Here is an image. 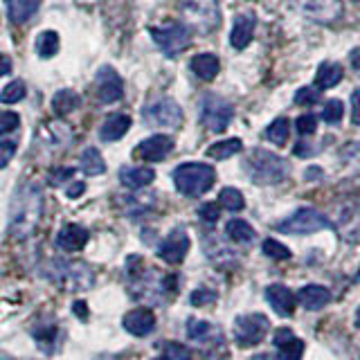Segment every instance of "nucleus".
I'll return each mask as SVG.
<instances>
[{
  "label": "nucleus",
  "instance_id": "37",
  "mask_svg": "<svg viewBox=\"0 0 360 360\" xmlns=\"http://www.w3.org/2000/svg\"><path fill=\"white\" fill-rule=\"evenodd\" d=\"M262 252L268 259H275V262H281V259H290V250H288V248L284 243L275 241V239H266L262 243Z\"/></svg>",
  "mask_w": 360,
  "mask_h": 360
},
{
  "label": "nucleus",
  "instance_id": "3",
  "mask_svg": "<svg viewBox=\"0 0 360 360\" xmlns=\"http://www.w3.org/2000/svg\"><path fill=\"white\" fill-rule=\"evenodd\" d=\"M245 174L250 176L252 183L257 185H277L281 180H286L290 165L281 155L266 151V149H255L243 162Z\"/></svg>",
  "mask_w": 360,
  "mask_h": 360
},
{
  "label": "nucleus",
  "instance_id": "10",
  "mask_svg": "<svg viewBox=\"0 0 360 360\" xmlns=\"http://www.w3.org/2000/svg\"><path fill=\"white\" fill-rule=\"evenodd\" d=\"M149 34L153 37L155 45L160 48L167 56H176L185 52L191 43V30L185 22H169V25L151 27Z\"/></svg>",
  "mask_w": 360,
  "mask_h": 360
},
{
  "label": "nucleus",
  "instance_id": "22",
  "mask_svg": "<svg viewBox=\"0 0 360 360\" xmlns=\"http://www.w3.org/2000/svg\"><path fill=\"white\" fill-rule=\"evenodd\" d=\"M331 300H333L331 290L320 284H309V286L300 288V292H297V302L309 311H320L326 307V304H331Z\"/></svg>",
  "mask_w": 360,
  "mask_h": 360
},
{
  "label": "nucleus",
  "instance_id": "33",
  "mask_svg": "<svg viewBox=\"0 0 360 360\" xmlns=\"http://www.w3.org/2000/svg\"><path fill=\"white\" fill-rule=\"evenodd\" d=\"M79 169L86 174V176H101L106 172V162H104V158H101V153L97 149H86L82 153V160H79Z\"/></svg>",
  "mask_w": 360,
  "mask_h": 360
},
{
  "label": "nucleus",
  "instance_id": "28",
  "mask_svg": "<svg viewBox=\"0 0 360 360\" xmlns=\"http://www.w3.org/2000/svg\"><path fill=\"white\" fill-rule=\"evenodd\" d=\"M342 65L340 63H335V61H324L320 68H318V72H315V84H318L320 90H329L333 86H338L342 82Z\"/></svg>",
  "mask_w": 360,
  "mask_h": 360
},
{
  "label": "nucleus",
  "instance_id": "50",
  "mask_svg": "<svg viewBox=\"0 0 360 360\" xmlns=\"http://www.w3.org/2000/svg\"><path fill=\"white\" fill-rule=\"evenodd\" d=\"M86 191V183H72L70 187H68V198H79Z\"/></svg>",
  "mask_w": 360,
  "mask_h": 360
},
{
  "label": "nucleus",
  "instance_id": "55",
  "mask_svg": "<svg viewBox=\"0 0 360 360\" xmlns=\"http://www.w3.org/2000/svg\"><path fill=\"white\" fill-rule=\"evenodd\" d=\"M356 326L360 329V309H358V313H356Z\"/></svg>",
  "mask_w": 360,
  "mask_h": 360
},
{
  "label": "nucleus",
  "instance_id": "39",
  "mask_svg": "<svg viewBox=\"0 0 360 360\" xmlns=\"http://www.w3.org/2000/svg\"><path fill=\"white\" fill-rule=\"evenodd\" d=\"M342 112H345V106L340 99H329L322 108V120L326 124H338L342 120Z\"/></svg>",
  "mask_w": 360,
  "mask_h": 360
},
{
  "label": "nucleus",
  "instance_id": "49",
  "mask_svg": "<svg viewBox=\"0 0 360 360\" xmlns=\"http://www.w3.org/2000/svg\"><path fill=\"white\" fill-rule=\"evenodd\" d=\"M352 122L360 127V88L352 93Z\"/></svg>",
  "mask_w": 360,
  "mask_h": 360
},
{
  "label": "nucleus",
  "instance_id": "52",
  "mask_svg": "<svg viewBox=\"0 0 360 360\" xmlns=\"http://www.w3.org/2000/svg\"><path fill=\"white\" fill-rule=\"evenodd\" d=\"M349 59H352V65H354V70L360 75V48H356L352 54H349Z\"/></svg>",
  "mask_w": 360,
  "mask_h": 360
},
{
  "label": "nucleus",
  "instance_id": "46",
  "mask_svg": "<svg viewBox=\"0 0 360 360\" xmlns=\"http://www.w3.org/2000/svg\"><path fill=\"white\" fill-rule=\"evenodd\" d=\"M340 158H342V162H347V165L360 167V142H349L347 146H342Z\"/></svg>",
  "mask_w": 360,
  "mask_h": 360
},
{
  "label": "nucleus",
  "instance_id": "1",
  "mask_svg": "<svg viewBox=\"0 0 360 360\" xmlns=\"http://www.w3.org/2000/svg\"><path fill=\"white\" fill-rule=\"evenodd\" d=\"M43 217V189L37 183L22 185L9 207V234L14 239H30Z\"/></svg>",
  "mask_w": 360,
  "mask_h": 360
},
{
  "label": "nucleus",
  "instance_id": "54",
  "mask_svg": "<svg viewBox=\"0 0 360 360\" xmlns=\"http://www.w3.org/2000/svg\"><path fill=\"white\" fill-rule=\"evenodd\" d=\"M72 311H75V313H79V315H82V320H86V318H88V313H86V307H84V302H75Z\"/></svg>",
  "mask_w": 360,
  "mask_h": 360
},
{
  "label": "nucleus",
  "instance_id": "43",
  "mask_svg": "<svg viewBox=\"0 0 360 360\" xmlns=\"http://www.w3.org/2000/svg\"><path fill=\"white\" fill-rule=\"evenodd\" d=\"M214 300H217V292L210 288H196V290H191V295H189L191 307H207Z\"/></svg>",
  "mask_w": 360,
  "mask_h": 360
},
{
  "label": "nucleus",
  "instance_id": "41",
  "mask_svg": "<svg viewBox=\"0 0 360 360\" xmlns=\"http://www.w3.org/2000/svg\"><path fill=\"white\" fill-rule=\"evenodd\" d=\"M198 217H200L202 223L214 225L221 217V205H219V202H202V205L198 207Z\"/></svg>",
  "mask_w": 360,
  "mask_h": 360
},
{
  "label": "nucleus",
  "instance_id": "18",
  "mask_svg": "<svg viewBox=\"0 0 360 360\" xmlns=\"http://www.w3.org/2000/svg\"><path fill=\"white\" fill-rule=\"evenodd\" d=\"M122 324L131 335L144 338V335H149L155 329V315H153L151 309L138 307V309H133V311H129L127 315H124Z\"/></svg>",
  "mask_w": 360,
  "mask_h": 360
},
{
  "label": "nucleus",
  "instance_id": "6",
  "mask_svg": "<svg viewBox=\"0 0 360 360\" xmlns=\"http://www.w3.org/2000/svg\"><path fill=\"white\" fill-rule=\"evenodd\" d=\"M180 11L185 16V25L200 34H210L221 25L219 0H180Z\"/></svg>",
  "mask_w": 360,
  "mask_h": 360
},
{
  "label": "nucleus",
  "instance_id": "12",
  "mask_svg": "<svg viewBox=\"0 0 360 360\" xmlns=\"http://www.w3.org/2000/svg\"><path fill=\"white\" fill-rule=\"evenodd\" d=\"M292 5L307 18L331 25V22L342 18V0H292Z\"/></svg>",
  "mask_w": 360,
  "mask_h": 360
},
{
  "label": "nucleus",
  "instance_id": "16",
  "mask_svg": "<svg viewBox=\"0 0 360 360\" xmlns=\"http://www.w3.org/2000/svg\"><path fill=\"white\" fill-rule=\"evenodd\" d=\"M97 95H99L101 104H112V101H120L124 97V84H122V79L108 65H104L97 72Z\"/></svg>",
  "mask_w": 360,
  "mask_h": 360
},
{
  "label": "nucleus",
  "instance_id": "14",
  "mask_svg": "<svg viewBox=\"0 0 360 360\" xmlns=\"http://www.w3.org/2000/svg\"><path fill=\"white\" fill-rule=\"evenodd\" d=\"M333 230L340 232V236L349 243L360 241V205L358 202H345V205L338 207Z\"/></svg>",
  "mask_w": 360,
  "mask_h": 360
},
{
  "label": "nucleus",
  "instance_id": "27",
  "mask_svg": "<svg viewBox=\"0 0 360 360\" xmlns=\"http://www.w3.org/2000/svg\"><path fill=\"white\" fill-rule=\"evenodd\" d=\"M187 335H189L194 342L210 345V342H217L221 333H219V329H217L214 324H210V322H205V320L191 318V320H187Z\"/></svg>",
  "mask_w": 360,
  "mask_h": 360
},
{
  "label": "nucleus",
  "instance_id": "58",
  "mask_svg": "<svg viewBox=\"0 0 360 360\" xmlns=\"http://www.w3.org/2000/svg\"><path fill=\"white\" fill-rule=\"evenodd\" d=\"M356 3H360V0H356Z\"/></svg>",
  "mask_w": 360,
  "mask_h": 360
},
{
  "label": "nucleus",
  "instance_id": "30",
  "mask_svg": "<svg viewBox=\"0 0 360 360\" xmlns=\"http://www.w3.org/2000/svg\"><path fill=\"white\" fill-rule=\"evenodd\" d=\"M205 252L217 266H225V264H236V255L230 250L228 245L221 243L217 236H210L205 239Z\"/></svg>",
  "mask_w": 360,
  "mask_h": 360
},
{
  "label": "nucleus",
  "instance_id": "24",
  "mask_svg": "<svg viewBox=\"0 0 360 360\" xmlns=\"http://www.w3.org/2000/svg\"><path fill=\"white\" fill-rule=\"evenodd\" d=\"M155 180V172L149 167H124L120 172V183L129 189L149 187Z\"/></svg>",
  "mask_w": 360,
  "mask_h": 360
},
{
  "label": "nucleus",
  "instance_id": "2",
  "mask_svg": "<svg viewBox=\"0 0 360 360\" xmlns=\"http://www.w3.org/2000/svg\"><path fill=\"white\" fill-rule=\"evenodd\" d=\"M127 279H129V290L135 297L162 300L176 292V277L160 275L153 268H146L144 259L138 255L127 259Z\"/></svg>",
  "mask_w": 360,
  "mask_h": 360
},
{
  "label": "nucleus",
  "instance_id": "31",
  "mask_svg": "<svg viewBox=\"0 0 360 360\" xmlns=\"http://www.w3.org/2000/svg\"><path fill=\"white\" fill-rule=\"evenodd\" d=\"M79 104H82V97H79L75 90H68V88L59 90L52 99V108H54L56 115H61V117L70 115L75 108H79Z\"/></svg>",
  "mask_w": 360,
  "mask_h": 360
},
{
  "label": "nucleus",
  "instance_id": "48",
  "mask_svg": "<svg viewBox=\"0 0 360 360\" xmlns=\"http://www.w3.org/2000/svg\"><path fill=\"white\" fill-rule=\"evenodd\" d=\"M72 174H75V169H56V172H52V176H50V185H54V187H59V185H63L68 178H72Z\"/></svg>",
  "mask_w": 360,
  "mask_h": 360
},
{
  "label": "nucleus",
  "instance_id": "11",
  "mask_svg": "<svg viewBox=\"0 0 360 360\" xmlns=\"http://www.w3.org/2000/svg\"><path fill=\"white\" fill-rule=\"evenodd\" d=\"M270 331V320L262 313L241 315L234 322V340L239 347H255L264 340Z\"/></svg>",
  "mask_w": 360,
  "mask_h": 360
},
{
  "label": "nucleus",
  "instance_id": "51",
  "mask_svg": "<svg viewBox=\"0 0 360 360\" xmlns=\"http://www.w3.org/2000/svg\"><path fill=\"white\" fill-rule=\"evenodd\" d=\"M295 155H300V158H309V155H313V146L307 144V142H297V144H295Z\"/></svg>",
  "mask_w": 360,
  "mask_h": 360
},
{
  "label": "nucleus",
  "instance_id": "42",
  "mask_svg": "<svg viewBox=\"0 0 360 360\" xmlns=\"http://www.w3.org/2000/svg\"><path fill=\"white\" fill-rule=\"evenodd\" d=\"M165 358L167 360H191V352L180 342H167L165 345Z\"/></svg>",
  "mask_w": 360,
  "mask_h": 360
},
{
  "label": "nucleus",
  "instance_id": "44",
  "mask_svg": "<svg viewBox=\"0 0 360 360\" xmlns=\"http://www.w3.org/2000/svg\"><path fill=\"white\" fill-rule=\"evenodd\" d=\"M20 124V117L14 110H0V135H7L11 131H16Z\"/></svg>",
  "mask_w": 360,
  "mask_h": 360
},
{
  "label": "nucleus",
  "instance_id": "35",
  "mask_svg": "<svg viewBox=\"0 0 360 360\" xmlns=\"http://www.w3.org/2000/svg\"><path fill=\"white\" fill-rule=\"evenodd\" d=\"M59 52V34L52 30H45L37 37V54L41 59H52Z\"/></svg>",
  "mask_w": 360,
  "mask_h": 360
},
{
  "label": "nucleus",
  "instance_id": "25",
  "mask_svg": "<svg viewBox=\"0 0 360 360\" xmlns=\"http://www.w3.org/2000/svg\"><path fill=\"white\" fill-rule=\"evenodd\" d=\"M5 5L9 20L16 22V25H22V22H27L39 11L41 0H5Z\"/></svg>",
  "mask_w": 360,
  "mask_h": 360
},
{
  "label": "nucleus",
  "instance_id": "20",
  "mask_svg": "<svg viewBox=\"0 0 360 360\" xmlns=\"http://www.w3.org/2000/svg\"><path fill=\"white\" fill-rule=\"evenodd\" d=\"M88 239H90V234L86 228L70 223V225H63L59 234H56V248L63 252H77L88 243Z\"/></svg>",
  "mask_w": 360,
  "mask_h": 360
},
{
  "label": "nucleus",
  "instance_id": "26",
  "mask_svg": "<svg viewBox=\"0 0 360 360\" xmlns=\"http://www.w3.org/2000/svg\"><path fill=\"white\" fill-rule=\"evenodd\" d=\"M219 70H221V63L217 56L210 52L196 54L194 59H191V72L198 79H202V82H212V79L219 75Z\"/></svg>",
  "mask_w": 360,
  "mask_h": 360
},
{
  "label": "nucleus",
  "instance_id": "36",
  "mask_svg": "<svg viewBox=\"0 0 360 360\" xmlns=\"http://www.w3.org/2000/svg\"><path fill=\"white\" fill-rule=\"evenodd\" d=\"M219 205L223 210H228V212H241L245 207V198L239 189H234V187H225L221 189V194H219Z\"/></svg>",
  "mask_w": 360,
  "mask_h": 360
},
{
  "label": "nucleus",
  "instance_id": "7",
  "mask_svg": "<svg viewBox=\"0 0 360 360\" xmlns=\"http://www.w3.org/2000/svg\"><path fill=\"white\" fill-rule=\"evenodd\" d=\"M275 230L281 234H313L320 230H333V221H329L322 212L313 207H300L288 219L279 221Z\"/></svg>",
  "mask_w": 360,
  "mask_h": 360
},
{
  "label": "nucleus",
  "instance_id": "56",
  "mask_svg": "<svg viewBox=\"0 0 360 360\" xmlns=\"http://www.w3.org/2000/svg\"><path fill=\"white\" fill-rule=\"evenodd\" d=\"M356 281H360V268H358V273H356Z\"/></svg>",
  "mask_w": 360,
  "mask_h": 360
},
{
  "label": "nucleus",
  "instance_id": "5",
  "mask_svg": "<svg viewBox=\"0 0 360 360\" xmlns=\"http://www.w3.org/2000/svg\"><path fill=\"white\" fill-rule=\"evenodd\" d=\"M214 180H217V172H214V167L205 162H185L176 167V172H174L176 189L189 198L202 196L205 191H210Z\"/></svg>",
  "mask_w": 360,
  "mask_h": 360
},
{
  "label": "nucleus",
  "instance_id": "34",
  "mask_svg": "<svg viewBox=\"0 0 360 360\" xmlns=\"http://www.w3.org/2000/svg\"><path fill=\"white\" fill-rule=\"evenodd\" d=\"M266 140L273 142L277 146H284L288 142V135H290V122L286 117H277L275 122H270L266 127Z\"/></svg>",
  "mask_w": 360,
  "mask_h": 360
},
{
  "label": "nucleus",
  "instance_id": "47",
  "mask_svg": "<svg viewBox=\"0 0 360 360\" xmlns=\"http://www.w3.org/2000/svg\"><path fill=\"white\" fill-rule=\"evenodd\" d=\"M14 153H16V142H11V140L0 142V169L14 158Z\"/></svg>",
  "mask_w": 360,
  "mask_h": 360
},
{
  "label": "nucleus",
  "instance_id": "57",
  "mask_svg": "<svg viewBox=\"0 0 360 360\" xmlns=\"http://www.w3.org/2000/svg\"><path fill=\"white\" fill-rule=\"evenodd\" d=\"M155 360H167V358H165V356H160V358H155Z\"/></svg>",
  "mask_w": 360,
  "mask_h": 360
},
{
  "label": "nucleus",
  "instance_id": "4",
  "mask_svg": "<svg viewBox=\"0 0 360 360\" xmlns=\"http://www.w3.org/2000/svg\"><path fill=\"white\" fill-rule=\"evenodd\" d=\"M45 277L63 290H88L95 284V270L86 262H68V259H52L45 268Z\"/></svg>",
  "mask_w": 360,
  "mask_h": 360
},
{
  "label": "nucleus",
  "instance_id": "19",
  "mask_svg": "<svg viewBox=\"0 0 360 360\" xmlns=\"http://www.w3.org/2000/svg\"><path fill=\"white\" fill-rule=\"evenodd\" d=\"M273 342L277 347V356L279 360H302L304 354V342L292 333V329L288 326H281V329L275 331Z\"/></svg>",
  "mask_w": 360,
  "mask_h": 360
},
{
  "label": "nucleus",
  "instance_id": "13",
  "mask_svg": "<svg viewBox=\"0 0 360 360\" xmlns=\"http://www.w3.org/2000/svg\"><path fill=\"white\" fill-rule=\"evenodd\" d=\"M189 234L185 228H174L172 232L167 234V239L158 248V257L162 259L165 264L178 266L185 262V257L189 252Z\"/></svg>",
  "mask_w": 360,
  "mask_h": 360
},
{
  "label": "nucleus",
  "instance_id": "38",
  "mask_svg": "<svg viewBox=\"0 0 360 360\" xmlns=\"http://www.w3.org/2000/svg\"><path fill=\"white\" fill-rule=\"evenodd\" d=\"M22 97H25V84L22 82H11L0 90V101L3 104H18Z\"/></svg>",
  "mask_w": 360,
  "mask_h": 360
},
{
  "label": "nucleus",
  "instance_id": "23",
  "mask_svg": "<svg viewBox=\"0 0 360 360\" xmlns=\"http://www.w3.org/2000/svg\"><path fill=\"white\" fill-rule=\"evenodd\" d=\"M129 129H131V117L127 112H112V115H108L106 122L101 124L99 138L104 142H117L127 135Z\"/></svg>",
  "mask_w": 360,
  "mask_h": 360
},
{
  "label": "nucleus",
  "instance_id": "29",
  "mask_svg": "<svg viewBox=\"0 0 360 360\" xmlns=\"http://www.w3.org/2000/svg\"><path fill=\"white\" fill-rule=\"evenodd\" d=\"M225 236L236 243V245H245V243H252L255 241V228L248 221L243 219H232L228 221V225H225Z\"/></svg>",
  "mask_w": 360,
  "mask_h": 360
},
{
  "label": "nucleus",
  "instance_id": "21",
  "mask_svg": "<svg viewBox=\"0 0 360 360\" xmlns=\"http://www.w3.org/2000/svg\"><path fill=\"white\" fill-rule=\"evenodd\" d=\"M255 27H257V18L255 14H239L234 18V25H232V32H230V43L232 48L236 50H245L248 45H250L252 37H255Z\"/></svg>",
  "mask_w": 360,
  "mask_h": 360
},
{
  "label": "nucleus",
  "instance_id": "32",
  "mask_svg": "<svg viewBox=\"0 0 360 360\" xmlns=\"http://www.w3.org/2000/svg\"><path fill=\"white\" fill-rule=\"evenodd\" d=\"M241 149H243V142L239 138H230V140L214 142L207 149V155L212 160H228V158L241 153Z\"/></svg>",
  "mask_w": 360,
  "mask_h": 360
},
{
  "label": "nucleus",
  "instance_id": "9",
  "mask_svg": "<svg viewBox=\"0 0 360 360\" xmlns=\"http://www.w3.org/2000/svg\"><path fill=\"white\" fill-rule=\"evenodd\" d=\"M142 120L151 129H178L183 124V108L172 97H160L144 106Z\"/></svg>",
  "mask_w": 360,
  "mask_h": 360
},
{
  "label": "nucleus",
  "instance_id": "45",
  "mask_svg": "<svg viewBox=\"0 0 360 360\" xmlns=\"http://www.w3.org/2000/svg\"><path fill=\"white\" fill-rule=\"evenodd\" d=\"M295 129H297L300 135H304V138H307V135H313L315 131H318V117L311 115V112H307V115L297 117Z\"/></svg>",
  "mask_w": 360,
  "mask_h": 360
},
{
  "label": "nucleus",
  "instance_id": "15",
  "mask_svg": "<svg viewBox=\"0 0 360 360\" xmlns=\"http://www.w3.org/2000/svg\"><path fill=\"white\" fill-rule=\"evenodd\" d=\"M174 151V138L169 135H151V138L142 140L138 146H135V155L144 162H162L165 158Z\"/></svg>",
  "mask_w": 360,
  "mask_h": 360
},
{
  "label": "nucleus",
  "instance_id": "40",
  "mask_svg": "<svg viewBox=\"0 0 360 360\" xmlns=\"http://www.w3.org/2000/svg\"><path fill=\"white\" fill-rule=\"evenodd\" d=\"M318 99H320V88H300L297 93H295V104L300 106H313V104H318Z\"/></svg>",
  "mask_w": 360,
  "mask_h": 360
},
{
  "label": "nucleus",
  "instance_id": "17",
  "mask_svg": "<svg viewBox=\"0 0 360 360\" xmlns=\"http://www.w3.org/2000/svg\"><path fill=\"white\" fill-rule=\"evenodd\" d=\"M266 300L268 304L273 307V311L281 318H290L295 313L297 307V295L292 292L288 286H281V284H270L266 288Z\"/></svg>",
  "mask_w": 360,
  "mask_h": 360
},
{
  "label": "nucleus",
  "instance_id": "53",
  "mask_svg": "<svg viewBox=\"0 0 360 360\" xmlns=\"http://www.w3.org/2000/svg\"><path fill=\"white\" fill-rule=\"evenodd\" d=\"M9 70H11V61L7 59V56L0 54V77H5Z\"/></svg>",
  "mask_w": 360,
  "mask_h": 360
},
{
  "label": "nucleus",
  "instance_id": "8",
  "mask_svg": "<svg viewBox=\"0 0 360 360\" xmlns=\"http://www.w3.org/2000/svg\"><path fill=\"white\" fill-rule=\"evenodd\" d=\"M234 117V108L221 95H205L200 99V122L210 133H223Z\"/></svg>",
  "mask_w": 360,
  "mask_h": 360
}]
</instances>
